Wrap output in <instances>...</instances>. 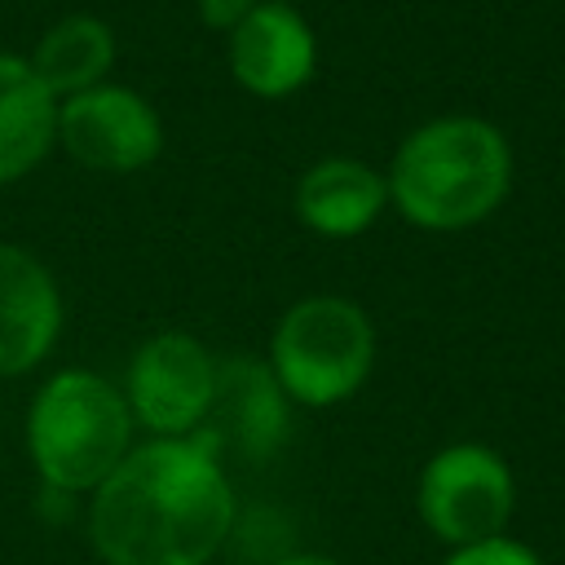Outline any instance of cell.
<instances>
[{
	"mask_svg": "<svg viewBox=\"0 0 565 565\" xmlns=\"http://www.w3.org/2000/svg\"><path fill=\"white\" fill-rule=\"evenodd\" d=\"M230 525V481L190 437H159L128 450L93 490L88 512V534L106 565H207Z\"/></svg>",
	"mask_w": 565,
	"mask_h": 565,
	"instance_id": "1",
	"label": "cell"
},
{
	"mask_svg": "<svg viewBox=\"0 0 565 565\" xmlns=\"http://www.w3.org/2000/svg\"><path fill=\"white\" fill-rule=\"evenodd\" d=\"M512 159L503 137L481 119H437L402 141L388 194L424 230H463L499 207Z\"/></svg>",
	"mask_w": 565,
	"mask_h": 565,
	"instance_id": "2",
	"label": "cell"
},
{
	"mask_svg": "<svg viewBox=\"0 0 565 565\" xmlns=\"http://www.w3.org/2000/svg\"><path fill=\"white\" fill-rule=\"evenodd\" d=\"M26 441L49 490L88 494L132 450V411L124 393L102 375L62 371L35 393Z\"/></svg>",
	"mask_w": 565,
	"mask_h": 565,
	"instance_id": "3",
	"label": "cell"
},
{
	"mask_svg": "<svg viewBox=\"0 0 565 565\" xmlns=\"http://www.w3.org/2000/svg\"><path fill=\"white\" fill-rule=\"evenodd\" d=\"M375 362V331L353 300L313 296L282 313L274 331V380L305 406H331L362 388Z\"/></svg>",
	"mask_w": 565,
	"mask_h": 565,
	"instance_id": "4",
	"label": "cell"
},
{
	"mask_svg": "<svg viewBox=\"0 0 565 565\" xmlns=\"http://www.w3.org/2000/svg\"><path fill=\"white\" fill-rule=\"evenodd\" d=\"M512 508H516L512 472L490 446L477 441L446 446L428 459L419 477V516L450 547L499 539L512 521Z\"/></svg>",
	"mask_w": 565,
	"mask_h": 565,
	"instance_id": "5",
	"label": "cell"
},
{
	"mask_svg": "<svg viewBox=\"0 0 565 565\" xmlns=\"http://www.w3.org/2000/svg\"><path fill=\"white\" fill-rule=\"evenodd\" d=\"M216 362L190 335H154L132 353L128 366V411L154 437H190L212 402Z\"/></svg>",
	"mask_w": 565,
	"mask_h": 565,
	"instance_id": "6",
	"label": "cell"
},
{
	"mask_svg": "<svg viewBox=\"0 0 565 565\" xmlns=\"http://www.w3.org/2000/svg\"><path fill=\"white\" fill-rule=\"evenodd\" d=\"M287 433V393L278 388L274 371L252 358H225L216 362L212 402L203 424L190 433L194 446H203L216 463L221 455L265 459Z\"/></svg>",
	"mask_w": 565,
	"mask_h": 565,
	"instance_id": "7",
	"label": "cell"
},
{
	"mask_svg": "<svg viewBox=\"0 0 565 565\" xmlns=\"http://www.w3.org/2000/svg\"><path fill=\"white\" fill-rule=\"evenodd\" d=\"M62 146L97 172H132L159 154V119L128 88H84L57 110Z\"/></svg>",
	"mask_w": 565,
	"mask_h": 565,
	"instance_id": "8",
	"label": "cell"
},
{
	"mask_svg": "<svg viewBox=\"0 0 565 565\" xmlns=\"http://www.w3.org/2000/svg\"><path fill=\"white\" fill-rule=\"evenodd\" d=\"M309 22L287 4H256L230 31V71L256 97H287L313 75Z\"/></svg>",
	"mask_w": 565,
	"mask_h": 565,
	"instance_id": "9",
	"label": "cell"
},
{
	"mask_svg": "<svg viewBox=\"0 0 565 565\" xmlns=\"http://www.w3.org/2000/svg\"><path fill=\"white\" fill-rule=\"evenodd\" d=\"M62 300L49 269L22 247L0 243V375L31 371L57 340Z\"/></svg>",
	"mask_w": 565,
	"mask_h": 565,
	"instance_id": "10",
	"label": "cell"
},
{
	"mask_svg": "<svg viewBox=\"0 0 565 565\" xmlns=\"http://www.w3.org/2000/svg\"><path fill=\"white\" fill-rule=\"evenodd\" d=\"M384 199H388V185L380 172H371L358 159H327L309 168V177L300 181L296 212L318 234L344 238V234H362L380 216Z\"/></svg>",
	"mask_w": 565,
	"mask_h": 565,
	"instance_id": "11",
	"label": "cell"
},
{
	"mask_svg": "<svg viewBox=\"0 0 565 565\" xmlns=\"http://www.w3.org/2000/svg\"><path fill=\"white\" fill-rule=\"evenodd\" d=\"M57 128L53 93L35 79L31 62L0 53V185L31 172Z\"/></svg>",
	"mask_w": 565,
	"mask_h": 565,
	"instance_id": "12",
	"label": "cell"
},
{
	"mask_svg": "<svg viewBox=\"0 0 565 565\" xmlns=\"http://www.w3.org/2000/svg\"><path fill=\"white\" fill-rule=\"evenodd\" d=\"M110 57H115L110 26L88 18V13H75V18H62L57 26L44 31V40L31 57V71L49 93L75 97L106 75Z\"/></svg>",
	"mask_w": 565,
	"mask_h": 565,
	"instance_id": "13",
	"label": "cell"
},
{
	"mask_svg": "<svg viewBox=\"0 0 565 565\" xmlns=\"http://www.w3.org/2000/svg\"><path fill=\"white\" fill-rule=\"evenodd\" d=\"M446 565H543L534 547H525L521 539H486V543H472V547H455L446 556Z\"/></svg>",
	"mask_w": 565,
	"mask_h": 565,
	"instance_id": "14",
	"label": "cell"
},
{
	"mask_svg": "<svg viewBox=\"0 0 565 565\" xmlns=\"http://www.w3.org/2000/svg\"><path fill=\"white\" fill-rule=\"evenodd\" d=\"M256 4H260V0H199V13H203L207 26H216V31H234Z\"/></svg>",
	"mask_w": 565,
	"mask_h": 565,
	"instance_id": "15",
	"label": "cell"
},
{
	"mask_svg": "<svg viewBox=\"0 0 565 565\" xmlns=\"http://www.w3.org/2000/svg\"><path fill=\"white\" fill-rule=\"evenodd\" d=\"M274 565H335V561H327V556H282V561H274Z\"/></svg>",
	"mask_w": 565,
	"mask_h": 565,
	"instance_id": "16",
	"label": "cell"
}]
</instances>
